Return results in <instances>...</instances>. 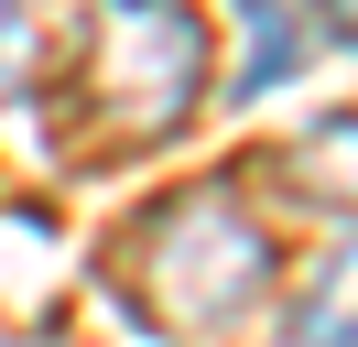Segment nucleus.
<instances>
[{"instance_id":"obj_1","label":"nucleus","mask_w":358,"mask_h":347,"mask_svg":"<svg viewBox=\"0 0 358 347\" xmlns=\"http://www.w3.org/2000/svg\"><path fill=\"white\" fill-rule=\"evenodd\" d=\"M120 282L152 325L174 337H228L250 304L271 293V228L239 206V185H185L174 206H152L120 250Z\"/></svg>"},{"instance_id":"obj_2","label":"nucleus","mask_w":358,"mask_h":347,"mask_svg":"<svg viewBox=\"0 0 358 347\" xmlns=\"http://www.w3.org/2000/svg\"><path fill=\"white\" fill-rule=\"evenodd\" d=\"M206 11L196 0H98L87 55H76V141L141 152L174 141L206 98Z\"/></svg>"},{"instance_id":"obj_3","label":"nucleus","mask_w":358,"mask_h":347,"mask_svg":"<svg viewBox=\"0 0 358 347\" xmlns=\"http://www.w3.org/2000/svg\"><path fill=\"white\" fill-rule=\"evenodd\" d=\"M282 185L304 195V206H326V217H358V108L293 130L282 141Z\"/></svg>"},{"instance_id":"obj_4","label":"nucleus","mask_w":358,"mask_h":347,"mask_svg":"<svg viewBox=\"0 0 358 347\" xmlns=\"http://www.w3.org/2000/svg\"><path fill=\"white\" fill-rule=\"evenodd\" d=\"M293 347H358V239L315 271V293L293 304Z\"/></svg>"},{"instance_id":"obj_5","label":"nucleus","mask_w":358,"mask_h":347,"mask_svg":"<svg viewBox=\"0 0 358 347\" xmlns=\"http://www.w3.org/2000/svg\"><path fill=\"white\" fill-rule=\"evenodd\" d=\"M239 22H250L239 98H261V87H282V76H293V22H282V0H239Z\"/></svg>"},{"instance_id":"obj_6","label":"nucleus","mask_w":358,"mask_h":347,"mask_svg":"<svg viewBox=\"0 0 358 347\" xmlns=\"http://www.w3.org/2000/svg\"><path fill=\"white\" fill-rule=\"evenodd\" d=\"M22 76H33V11H22V0H0V98H11Z\"/></svg>"},{"instance_id":"obj_7","label":"nucleus","mask_w":358,"mask_h":347,"mask_svg":"<svg viewBox=\"0 0 358 347\" xmlns=\"http://www.w3.org/2000/svg\"><path fill=\"white\" fill-rule=\"evenodd\" d=\"M326 22H336V33H348V43H358V0H326Z\"/></svg>"}]
</instances>
